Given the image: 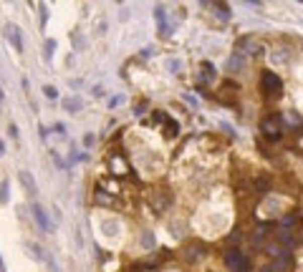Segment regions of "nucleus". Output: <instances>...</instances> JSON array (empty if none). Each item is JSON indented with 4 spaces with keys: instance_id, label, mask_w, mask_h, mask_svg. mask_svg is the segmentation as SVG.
<instances>
[{
    "instance_id": "2eb2a0df",
    "label": "nucleus",
    "mask_w": 303,
    "mask_h": 272,
    "mask_svg": "<svg viewBox=\"0 0 303 272\" xmlns=\"http://www.w3.org/2000/svg\"><path fill=\"white\" fill-rule=\"evenodd\" d=\"M96 204H104V207H111V204H114V199H111V194H109V192H104V189H99V192H96Z\"/></svg>"
},
{
    "instance_id": "b1692460",
    "label": "nucleus",
    "mask_w": 303,
    "mask_h": 272,
    "mask_svg": "<svg viewBox=\"0 0 303 272\" xmlns=\"http://www.w3.org/2000/svg\"><path fill=\"white\" fill-rule=\"evenodd\" d=\"M141 244L149 249V247H155V237H152V232H144L141 234Z\"/></svg>"
},
{
    "instance_id": "4be33fe9",
    "label": "nucleus",
    "mask_w": 303,
    "mask_h": 272,
    "mask_svg": "<svg viewBox=\"0 0 303 272\" xmlns=\"http://www.w3.org/2000/svg\"><path fill=\"white\" fill-rule=\"evenodd\" d=\"M167 71H172V73H180V71H182V61H177V58H170V61H167Z\"/></svg>"
},
{
    "instance_id": "a878e982",
    "label": "nucleus",
    "mask_w": 303,
    "mask_h": 272,
    "mask_svg": "<svg viewBox=\"0 0 303 272\" xmlns=\"http://www.w3.org/2000/svg\"><path fill=\"white\" fill-rule=\"evenodd\" d=\"M46 96H48L51 101H56V99H58V91H56L53 86H46Z\"/></svg>"
},
{
    "instance_id": "20e7f679",
    "label": "nucleus",
    "mask_w": 303,
    "mask_h": 272,
    "mask_svg": "<svg viewBox=\"0 0 303 272\" xmlns=\"http://www.w3.org/2000/svg\"><path fill=\"white\" fill-rule=\"evenodd\" d=\"M238 48L243 51V56H263V53H265L263 43L255 41V38H243V41L238 43Z\"/></svg>"
},
{
    "instance_id": "7ed1b4c3",
    "label": "nucleus",
    "mask_w": 303,
    "mask_h": 272,
    "mask_svg": "<svg viewBox=\"0 0 303 272\" xmlns=\"http://www.w3.org/2000/svg\"><path fill=\"white\" fill-rule=\"evenodd\" d=\"M225 264H228L233 272H245V269H248V259H245L243 252H238V249H230V252L225 254Z\"/></svg>"
},
{
    "instance_id": "bb28decb",
    "label": "nucleus",
    "mask_w": 303,
    "mask_h": 272,
    "mask_svg": "<svg viewBox=\"0 0 303 272\" xmlns=\"http://www.w3.org/2000/svg\"><path fill=\"white\" fill-rule=\"evenodd\" d=\"M46 21H48L46 18V6H41V28H46Z\"/></svg>"
},
{
    "instance_id": "c756f323",
    "label": "nucleus",
    "mask_w": 303,
    "mask_h": 272,
    "mask_svg": "<svg viewBox=\"0 0 303 272\" xmlns=\"http://www.w3.org/2000/svg\"><path fill=\"white\" fill-rule=\"evenodd\" d=\"M84 144L91 146V144H94V134H86V136H84Z\"/></svg>"
},
{
    "instance_id": "c85d7f7f",
    "label": "nucleus",
    "mask_w": 303,
    "mask_h": 272,
    "mask_svg": "<svg viewBox=\"0 0 303 272\" xmlns=\"http://www.w3.org/2000/svg\"><path fill=\"white\" fill-rule=\"evenodd\" d=\"M53 131H58V134L63 136V134H66V126H63V124H56V126H53Z\"/></svg>"
},
{
    "instance_id": "0eeeda50",
    "label": "nucleus",
    "mask_w": 303,
    "mask_h": 272,
    "mask_svg": "<svg viewBox=\"0 0 303 272\" xmlns=\"http://www.w3.org/2000/svg\"><path fill=\"white\" fill-rule=\"evenodd\" d=\"M270 58H273V63H278V66H288V63L293 61V56H290V48H275Z\"/></svg>"
},
{
    "instance_id": "473e14b6",
    "label": "nucleus",
    "mask_w": 303,
    "mask_h": 272,
    "mask_svg": "<svg viewBox=\"0 0 303 272\" xmlns=\"http://www.w3.org/2000/svg\"><path fill=\"white\" fill-rule=\"evenodd\" d=\"M0 99H3V88H0Z\"/></svg>"
},
{
    "instance_id": "ddd939ff",
    "label": "nucleus",
    "mask_w": 303,
    "mask_h": 272,
    "mask_svg": "<svg viewBox=\"0 0 303 272\" xmlns=\"http://www.w3.org/2000/svg\"><path fill=\"white\" fill-rule=\"evenodd\" d=\"M207 8L215 11V18L217 21H230V6H220V3H210Z\"/></svg>"
},
{
    "instance_id": "9b49d317",
    "label": "nucleus",
    "mask_w": 303,
    "mask_h": 272,
    "mask_svg": "<svg viewBox=\"0 0 303 272\" xmlns=\"http://www.w3.org/2000/svg\"><path fill=\"white\" fill-rule=\"evenodd\" d=\"M119 229H121V227H119L116 219H104V222H101V232H104L106 237H119Z\"/></svg>"
},
{
    "instance_id": "412c9836",
    "label": "nucleus",
    "mask_w": 303,
    "mask_h": 272,
    "mask_svg": "<svg viewBox=\"0 0 303 272\" xmlns=\"http://www.w3.org/2000/svg\"><path fill=\"white\" fill-rule=\"evenodd\" d=\"M63 109H68V111H81V101H79V99H66V101H63Z\"/></svg>"
},
{
    "instance_id": "2f4dec72",
    "label": "nucleus",
    "mask_w": 303,
    "mask_h": 272,
    "mask_svg": "<svg viewBox=\"0 0 303 272\" xmlns=\"http://www.w3.org/2000/svg\"><path fill=\"white\" fill-rule=\"evenodd\" d=\"M3 151H6V146H3V144H0V154H3Z\"/></svg>"
},
{
    "instance_id": "a211bd4d",
    "label": "nucleus",
    "mask_w": 303,
    "mask_h": 272,
    "mask_svg": "<svg viewBox=\"0 0 303 272\" xmlns=\"http://www.w3.org/2000/svg\"><path fill=\"white\" fill-rule=\"evenodd\" d=\"M8 199H11V184L3 182V184H0V204H6Z\"/></svg>"
},
{
    "instance_id": "5701e85b",
    "label": "nucleus",
    "mask_w": 303,
    "mask_h": 272,
    "mask_svg": "<svg viewBox=\"0 0 303 272\" xmlns=\"http://www.w3.org/2000/svg\"><path fill=\"white\" fill-rule=\"evenodd\" d=\"M109 164H111V169H114V171H126V164H124V161H121L119 156H114V159H111Z\"/></svg>"
},
{
    "instance_id": "cd10ccee",
    "label": "nucleus",
    "mask_w": 303,
    "mask_h": 272,
    "mask_svg": "<svg viewBox=\"0 0 303 272\" xmlns=\"http://www.w3.org/2000/svg\"><path fill=\"white\" fill-rule=\"evenodd\" d=\"M94 96L101 99V96H104V86H94Z\"/></svg>"
},
{
    "instance_id": "423d86ee",
    "label": "nucleus",
    "mask_w": 303,
    "mask_h": 272,
    "mask_svg": "<svg viewBox=\"0 0 303 272\" xmlns=\"http://www.w3.org/2000/svg\"><path fill=\"white\" fill-rule=\"evenodd\" d=\"M155 18H157V26H160V33L162 36H172V26L167 23V11L162 6L155 8Z\"/></svg>"
},
{
    "instance_id": "f257e3e1",
    "label": "nucleus",
    "mask_w": 303,
    "mask_h": 272,
    "mask_svg": "<svg viewBox=\"0 0 303 272\" xmlns=\"http://www.w3.org/2000/svg\"><path fill=\"white\" fill-rule=\"evenodd\" d=\"M260 86H263V91H265L268 96H278V94H280V88H283V81H280L275 73L263 71V76H260Z\"/></svg>"
},
{
    "instance_id": "4468645a",
    "label": "nucleus",
    "mask_w": 303,
    "mask_h": 272,
    "mask_svg": "<svg viewBox=\"0 0 303 272\" xmlns=\"http://www.w3.org/2000/svg\"><path fill=\"white\" fill-rule=\"evenodd\" d=\"M283 124H288V126H293V129H298L300 124H303V119L295 114V111H288L285 116H283Z\"/></svg>"
},
{
    "instance_id": "6ab92c4d",
    "label": "nucleus",
    "mask_w": 303,
    "mask_h": 272,
    "mask_svg": "<svg viewBox=\"0 0 303 272\" xmlns=\"http://www.w3.org/2000/svg\"><path fill=\"white\" fill-rule=\"evenodd\" d=\"M200 73H205V76H202L205 81H212V78H215V68H212L210 63H202V66H200Z\"/></svg>"
},
{
    "instance_id": "aec40b11",
    "label": "nucleus",
    "mask_w": 303,
    "mask_h": 272,
    "mask_svg": "<svg viewBox=\"0 0 303 272\" xmlns=\"http://www.w3.org/2000/svg\"><path fill=\"white\" fill-rule=\"evenodd\" d=\"M165 136H167V139H175V136H177V124H175V121H165Z\"/></svg>"
},
{
    "instance_id": "f8f14e48",
    "label": "nucleus",
    "mask_w": 303,
    "mask_h": 272,
    "mask_svg": "<svg viewBox=\"0 0 303 272\" xmlns=\"http://www.w3.org/2000/svg\"><path fill=\"white\" fill-rule=\"evenodd\" d=\"M202 254H205V247H202V244H192V247L185 249V259H187V262H197Z\"/></svg>"
},
{
    "instance_id": "dca6fc26",
    "label": "nucleus",
    "mask_w": 303,
    "mask_h": 272,
    "mask_svg": "<svg viewBox=\"0 0 303 272\" xmlns=\"http://www.w3.org/2000/svg\"><path fill=\"white\" fill-rule=\"evenodd\" d=\"M26 249L33 254V259H48V257H46V252H43L38 244H33V242H28V244H26Z\"/></svg>"
},
{
    "instance_id": "7c9ffc66",
    "label": "nucleus",
    "mask_w": 303,
    "mask_h": 272,
    "mask_svg": "<svg viewBox=\"0 0 303 272\" xmlns=\"http://www.w3.org/2000/svg\"><path fill=\"white\" fill-rule=\"evenodd\" d=\"M76 244H79V247L84 244V239H81V229H79V227H76Z\"/></svg>"
},
{
    "instance_id": "1a4fd4ad",
    "label": "nucleus",
    "mask_w": 303,
    "mask_h": 272,
    "mask_svg": "<svg viewBox=\"0 0 303 272\" xmlns=\"http://www.w3.org/2000/svg\"><path fill=\"white\" fill-rule=\"evenodd\" d=\"M18 176H21V184L28 192V197H36V179H33V174L31 171H21Z\"/></svg>"
},
{
    "instance_id": "f3484780",
    "label": "nucleus",
    "mask_w": 303,
    "mask_h": 272,
    "mask_svg": "<svg viewBox=\"0 0 303 272\" xmlns=\"http://www.w3.org/2000/svg\"><path fill=\"white\" fill-rule=\"evenodd\" d=\"M243 63H245V58H243L240 53H233V58H230L228 68H230V71H240V68H243Z\"/></svg>"
},
{
    "instance_id": "f03ea898",
    "label": "nucleus",
    "mask_w": 303,
    "mask_h": 272,
    "mask_svg": "<svg viewBox=\"0 0 303 272\" xmlns=\"http://www.w3.org/2000/svg\"><path fill=\"white\" fill-rule=\"evenodd\" d=\"M260 131H263L268 139H278L280 131H283V119H280V116H268V119L260 124Z\"/></svg>"
},
{
    "instance_id": "39448f33",
    "label": "nucleus",
    "mask_w": 303,
    "mask_h": 272,
    "mask_svg": "<svg viewBox=\"0 0 303 272\" xmlns=\"http://www.w3.org/2000/svg\"><path fill=\"white\" fill-rule=\"evenodd\" d=\"M6 38H8V43H11L18 53L23 51V33H21V28H18V26L8 23V26H6Z\"/></svg>"
},
{
    "instance_id": "6e6552de",
    "label": "nucleus",
    "mask_w": 303,
    "mask_h": 272,
    "mask_svg": "<svg viewBox=\"0 0 303 272\" xmlns=\"http://www.w3.org/2000/svg\"><path fill=\"white\" fill-rule=\"evenodd\" d=\"M31 212H33V217H36V222H38V227L43 229V232H51V222H48V217H46V212L38 207V204H33L31 207Z\"/></svg>"
},
{
    "instance_id": "9d476101",
    "label": "nucleus",
    "mask_w": 303,
    "mask_h": 272,
    "mask_svg": "<svg viewBox=\"0 0 303 272\" xmlns=\"http://www.w3.org/2000/svg\"><path fill=\"white\" fill-rule=\"evenodd\" d=\"M170 202H172V199H170V194H167V192H165V194H160V192H157L155 197H152V207H155V212H165V209L170 207Z\"/></svg>"
},
{
    "instance_id": "393cba45",
    "label": "nucleus",
    "mask_w": 303,
    "mask_h": 272,
    "mask_svg": "<svg viewBox=\"0 0 303 272\" xmlns=\"http://www.w3.org/2000/svg\"><path fill=\"white\" fill-rule=\"evenodd\" d=\"M51 156H53V164H56L58 169H66V166H68V164H66V159H61V154H56V151H53Z\"/></svg>"
}]
</instances>
